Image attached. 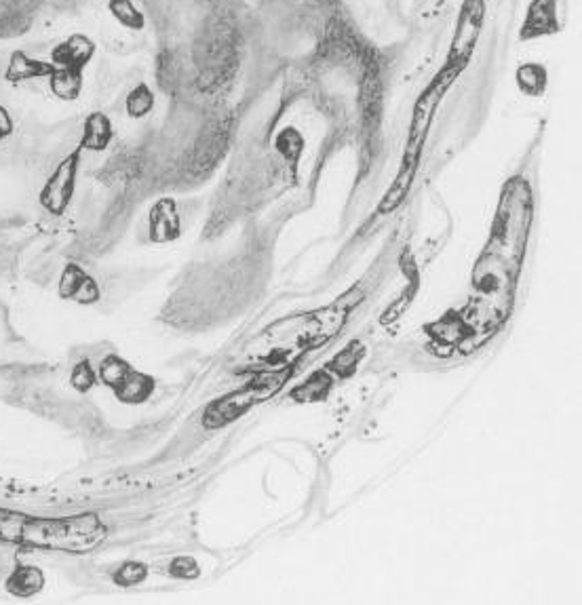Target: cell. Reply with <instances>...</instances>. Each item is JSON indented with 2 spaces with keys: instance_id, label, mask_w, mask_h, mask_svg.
Masks as SVG:
<instances>
[{
  "instance_id": "1",
  "label": "cell",
  "mask_w": 582,
  "mask_h": 605,
  "mask_svg": "<svg viewBox=\"0 0 582 605\" xmlns=\"http://www.w3.org/2000/svg\"><path fill=\"white\" fill-rule=\"evenodd\" d=\"M106 536L108 528L97 513L38 517L0 509V542L22 549L87 555L100 549Z\"/></svg>"
},
{
  "instance_id": "2",
  "label": "cell",
  "mask_w": 582,
  "mask_h": 605,
  "mask_svg": "<svg viewBox=\"0 0 582 605\" xmlns=\"http://www.w3.org/2000/svg\"><path fill=\"white\" fill-rule=\"evenodd\" d=\"M289 378V369H279V372H264L256 376L245 386H241L235 393H228L213 403L207 405L203 412V426L209 428V431H216V428H222L230 422L239 420L245 416L251 407H256L270 397H275L281 386Z\"/></svg>"
},
{
  "instance_id": "3",
  "label": "cell",
  "mask_w": 582,
  "mask_h": 605,
  "mask_svg": "<svg viewBox=\"0 0 582 605\" xmlns=\"http://www.w3.org/2000/svg\"><path fill=\"white\" fill-rule=\"evenodd\" d=\"M79 165H81V148H76L51 171L49 180L45 182L38 201H41V205L49 213H53V216H62V213L68 209V205L74 197V190H76V175H79Z\"/></svg>"
},
{
  "instance_id": "4",
  "label": "cell",
  "mask_w": 582,
  "mask_h": 605,
  "mask_svg": "<svg viewBox=\"0 0 582 605\" xmlns=\"http://www.w3.org/2000/svg\"><path fill=\"white\" fill-rule=\"evenodd\" d=\"M57 294H60L62 300L79 306H93L102 300L100 285L79 264L64 266L60 283H57Z\"/></svg>"
},
{
  "instance_id": "5",
  "label": "cell",
  "mask_w": 582,
  "mask_h": 605,
  "mask_svg": "<svg viewBox=\"0 0 582 605\" xmlns=\"http://www.w3.org/2000/svg\"><path fill=\"white\" fill-rule=\"evenodd\" d=\"M481 13H483V5L481 0H469L467 7L462 11L460 24L456 30V38H454V47H452V57L456 55L458 64H467V57L471 55L477 34H479V26H481Z\"/></svg>"
},
{
  "instance_id": "6",
  "label": "cell",
  "mask_w": 582,
  "mask_h": 605,
  "mask_svg": "<svg viewBox=\"0 0 582 605\" xmlns=\"http://www.w3.org/2000/svg\"><path fill=\"white\" fill-rule=\"evenodd\" d=\"M47 584L45 572L32 563H17L5 580V591L17 599H30L41 595Z\"/></svg>"
},
{
  "instance_id": "7",
  "label": "cell",
  "mask_w": 582,
  "mask_h": 605,
  "mask_svg": "<svg viewBox=\"0 0 582 605\" xmlns=\"http://www.w3.org/2000/svg\"><path fill=\"white\" fill-rule=\"evenodd\" d=\"M559 30L557 22V0H534L528 9L526 22L521 26V38L549 36Z\"/></svg>"
},
{
  "instance_id": "8",
  "label": "cell",
  "mask_w": 582,
  "mask_h": 605,
  "mask_svg": "<svg viewBox=\"0 0 582 605\" xmlns=\"http://www.w3.org/2000/svg\"><path fill=\"white\" fill-rule=\"evenodd\" d=\"M180 237V218L173 201H159L150 211V239L157 243H167Z\"/></svg>"
},
{
  "instance_id": "9",
  "label": "cell",
  "mask_w": 582,
  "mask_h": 605,
  "mask_svg": "<svg viewBox=\"0 0 582 605\" xmlns=\"http://www.w3.org/2000/svg\"><path fill=\"white\" fill-rule=\"evenodd\" d=\"M93 55V43L83 34L70 36L66 43H62L53 51V60L57 66H70V68H83Z\"/></svg>"
},
{
  "instance_id": "10",
  "label": "cell",
  "mask_w": 582,
  "mask_h": 605,
  "mask_svg": "<svg viewBox=\"0 0 582 605\" xmlns=\"http://www.w3.org/2000/svg\"><path fill=\"white\" fill-rule=\"evenodd\" d=\"M154 393V378L144 372H133L127 376V380L114 390L116 399L125 405H140L146 403Z\"/></svg>"
},
{
  "instance_id": "11",
  "label": "cell",
  "mask_w": 582,
  "mask_h": 605,
  "mask_svg": "<svg viewBox=\"0 0 582 605\" xmlns=\"http://www.w3.org/2000/svg\"><path fill=\"white\" fill-rule=\"evenodd\" d=\"M112 140V125L108 121V116L95 112L85 121L83 127V138H81V150L89 152H102L108 148Z\"/></svg>"
},
{
  "instance_id": "12",
  "label": "cell",
  "mask_w": 582,
  "mask_h": 605,
  "mask_svg": "<svg viewBox=\"0 0 582 605\" xmlns=\"http://www.w3.org/2000/svg\"><path fill=\"white\" fill-rule=\"evenodd\" d=\"M53 66L36 62L26 53H17L13 55V60L7 68V76L15 83H30V81H49Z\"/></svg>"
},
{
  "instance_id": "13",
  "label": "cell",
  "mask_w": 582,
  "mask_h": 605,
  "mask_svg": "<svg viewBox=\"0 0 582 605\" xmlns=\"http://www.w3.org/2000/svg\"><path fill=\"white\" fill-rule=\"evenodd\" d=\"M47 83H49V89L53 91V95L62 97V100H74L83 87L81 70L70 68V66H53Z\"/></svg>"
},
{
  "instance_id": "14",
  "label": "cell",
  "mask_w": 582,
  "mask_h": 605,
  "mask_svg": "<svg viewBox=\"0 0 582 605\" xmlns=\"http://www.w3.org/2000/svg\"><path fill=\"white\" fill-rule=\"evenodd\" d=\"M133 372V367L119 355H108L102 359L100 369H97V382H102L104 386L116 390L119 388L127 376Z\"/></svg>"
},
{
  "instance_id": "15",
  "label": "cell",
  "mask_w": 582,
  "mask_h": 605,
  "mask_svg": "<svg viewBox=\"0 0 582 605\" xmlns=\"http://www.w3.org/2000/svg\"><path fill=\"white\" fill-rule=\"evenodd\" d=\"M519 89L528 95H540L547 85V72L538 64H526L517 70Z\"/></svg>"
},
{
  "instance_id": "16",
  "label": "cell",
  "mask_w": 582,
  "mask_h": 605,
  "mask_svg": "<svg viewBox=\"0 0 582 605\" xmlns=\"http://www.w3.org/2000/svg\"><path fill=\"white\" fill-rule=\"evenodd\" d=\"M150 570L148 565L142 561H125L119 570L114 572L112 580L114 584H119L123 589H131V587H140V584L148 578Z\"/></svg>"
},
{
  "instance_id": "17",
  "label": "cell",
  "mask_w": 582,
  "mask_h": 605,
  "mask_svg": "<svg viewBox=\"0 0 582 605\" xmlns=\"http://www.w3.org/2000/svg\"><path fill=\"white\" fill-rule=\"evenodd\" d=\"M97 384V372L93 369L89 359H83L72 367L70 372V386L76 390V393H89V390Z\"/></svg>"
},
{
  "instance_id": "18",
  "label": "cell",
  "mask_w": 582,
  "mask_h": 605,
  "mask_svg": "<svg viewBox=\"0 0 582 605\" xmlns=\"http://www.w3.org/2000/svg\"><path fill=\"white\" fill-rule=\"evenodd\" d=\"M154 108V95L146 85L135 87L127 97V112L131 119H142Z\"/></svg>"
},
{
  "instance_id": "19",
  "label": "cell",
  "mask_w": 582,
  "mask_h": 605,
  "mask_svg": "<svg viewBox=\"0 0 582 605\" xmlns=\"http://www.w3.org/2000/svg\"><path fill=\"white\" fill-rule=\"evenodd\" d=\"M110 11L127 28H138L140 30L144 26V15L140 13L138 7L131 3V0H112Z\"/></svg>"
},
{
  "instance_id": "20",
  "label": "cell",
  "mask_w": 582,
  "mask_h": 605,
  "mask_svg": "<svg viewBox=\"0 0 582 605\" xmlns=\"http://www.w3.org/2000/svg\"><path fill=\"white\" fill-rule=\"evenodd\" d=\"M167 572L171 578H178V580H197L201 576V565L194 557L180 555L171 559Z\"/></svg>"
},
{
  "instance_id": "21",
  "label": "cell",
  "mask_w": 582,
  "mask_h": 605,
  "mask_svg": "<svg viewBox=\"0 0 582 605\" xmlns=\"http://www.w3.org/2000/svg\"><path fill=\"white\" fill-rule=\"evenodd\" d=\"M11 131H13V123L9 119V114L0 108V142H3L7 135H11Z\"/></svg>"
}]
</instances>
